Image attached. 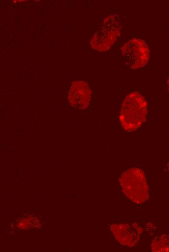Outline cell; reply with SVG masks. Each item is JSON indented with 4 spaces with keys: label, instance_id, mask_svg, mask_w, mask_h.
<instances>
[{
    "label": "cell",
    "instance_id": "7",
    "mask_svg": "<svg viewBox=\"0 0 169 252\" xmlns=\"http://www.w3.org/2000/svg\"><path fill=\"white\" fill-rule=\"evenodd\" d=\"M167 84H168V89L169 90V77L168 81H167Z\"/></svg>",
    "mask_w": 169,
    "mask_h": 252
},
{
    "label": "cell",
    "instance_id": "5",
    "mask_svg": "<svg viewBox=\"0 0 169 252\" xmlns=\"http://www.w3.org/2000/svg\"><path fill=\"white\" fill-rule=\"evenodd\" d=\"M91 94V90L86 82L83 80L74 81L68 93V103L74 109L84 110L89 104Z\"/></svg>",
    "mask_w": 169,
    "mask_h": 252
},
{
    "label": "cell",
    "instance_id": "1",
    "mask_svg": "<svg viewBox=\"0 0 169 252\" xmlns=\"http://www.w3.org/2000/svg\"><path fill=\"white\" fill-rule=\"evenodd\" d=\"M147 102L138 92L128 94L123 100L119 119L122 127L128 132L136 130L146 121Z\"/></svg>",
    "mask_w": 169,
    "mask_h": 252
},
{
    "label": "cell",
    "instance_id": "2",
    "mask_svg": "<svg viewBox=\"0 0 169 252\" xmlns=\"http://www.w3.org/2000/svg\"><path fill=\"white\" fill-rule=\"evenodd\" d=\"M119 182L123 192L134 203L140 204L148 199V187L142 170L133 167L125 171L120 175Z\"/></svg>",
    "mask_w": 169,
    "mask_h": 252
},
{
    "label": "cell",
    "instance_id": "6",
    "mask_svg": "<svg viewBox=\"0 0 169 252\" xmlns=\"http://www.w3.org/2000/svg\"><path fill=\"white\" fill-rule=\"evenodd\" d=\"M116 239L122 245L133 247L140 238L141 229L137 225L114 224L110 226Z\"/></svg>",
    "mask_w": 169,
    "mask_h": 252
},
{
    "label": "cell",
    "instance_id": "3",
    "mask_svg": "<svg viewBox=\"0 0 169 252\" xmlns=\"http://www.w3.org/2000/svg\"><path fill=\"white\" fill-rule=\"evenodd\" d=\"M121 28V24L116 15L107 16L92 37L91 47L100 51L108 50L120 35Z\"/></svg>",
    "mask_w": 169,
    "mask_h": 252
},
{
    "label": "cell",
    "instance_id": "4",
    "mask_svg": "<svg viewBox=\"0 0 169 252\" xmlns=\"http://www.w3.org/2000/svg\"><path fill=\"white\" fill-rule=\"evenodd\" d=\"M121 51L125 63L131 69L142 68L149 60V47L140 39L132 38L129 40L121 47Z\"/></svg>",
    "mask_w": 169,
    "mask_h": 252
}]
</instances>
